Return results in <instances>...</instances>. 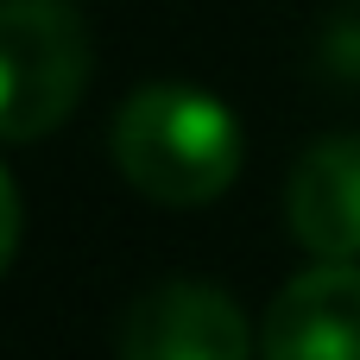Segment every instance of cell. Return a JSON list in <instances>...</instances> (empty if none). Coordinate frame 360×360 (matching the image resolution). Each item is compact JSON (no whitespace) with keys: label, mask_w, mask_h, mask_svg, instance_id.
Here are the masks:
<instances>
[{"label":"cell","mask_w":360,"mask_h":360,"mask_svg":"<svg viewBox=\"0 0 360 360\" xmlns=\"http://www.w3.org/2000/svg\"><path fill=\"white\" fill-rule=\"evenodd\" d=\"M120 360H253V329L228 291L171 278L120 316Z\"/></svg>","instance_id":"3"},{"label":"cell","mask_w":360,"mask_h":360,"mask_svg":"<svg viewBox=\"0 0 360 360\" xmlns=\"http://www.w3.org/2000/svg\"><path fill=\"white\" fill-rule=\"evenodd\" d=\"M285 221L310 259H360V133H329L291 165Z\"/></svg>","instance_id":"5"},{"label":"cell","mask_w":360,"mask_h":360,"mask_svg":"<svg viewBox=\"0 0 360 360\" xmlns=\"http://www.w3.org/2000/svg\"><path fill=\"white\" fill-rule=\"evenodd\" d=\"M108 146L120 177L165 209H202L240 177V120L190 82H146L127 95Z\"/></svg>","instance_id":"1"},{"label":"cell","mask_w":360,"mask_h":360,"mask_svg":"<svg viewBox=\"0 0 360 360\" xmlns=\"http://www.w3.org/2000/svg\"><path fill=\"white\" fill-rule=\"evenodd\" d=\"M95 70V38L76 0H0V139L57 133Z\"/></svg>","instance_id":"2"},{"label":"cell","mask_w":360,"mask_h":360,"mask_svg":"<svg viewBox=\"0 0 360 360\" xmlns=\"http://www.w3.org/2000/svg\"><path fill=\"white\" fill-rule=\"evenodd\" d=\"M259 360H360V266L316 259L297 272L259 329Z\"/></svg>","instance_id":"4"},{"label":"cell","mask_w":360,"mask_h":360,"mask_svg":"<svg viewBox=\"0 0 360 360\" xmlns=\"http://www.w3.org/2000/svg\"><path fill=\"white\" fill-rule=\"evenodd\" d=\"M13 253H19V190H13V177L0 165V278L13 266Z\"/></svg>","instance_id":"6"}]
</instances>
